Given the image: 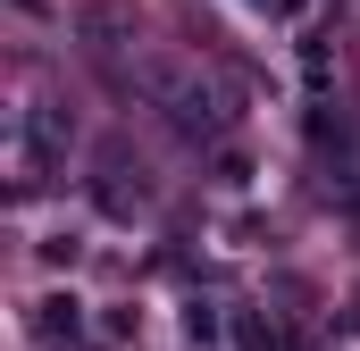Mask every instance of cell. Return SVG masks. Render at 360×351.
Returning <instances> with one entry per match:
<instances>
[{
	"mask_svg": "<svg viewBox=\"0 0 360 351\" xmlns=\"http://www.w3.org/2000/svg\"><path fill=\"white\" fill-rule=\"evenodd\" d=\"M168 117H176V134H210V92H168Z\"/></svg>",
	"mask_w": 360,
	"mask_h": 351,
	"instance_id": "6da1fadb",
	"label": "cell"
},
{
	"mask_svg": "<svg viewBox=\"0 0 360 351\" xmlns=\"http://www.w3.org/2000/svg\"><path fill=\"white\" fill-rule=\"evenodd\" d=\"M235 335H243V351H276V326H269V318H235Z\"/></svg>",
	"mask_w": 360,
	"mask_h": 351,
	"instance_id": "7a4b0ae2",
	"label": "cell"
}]
</instances>
